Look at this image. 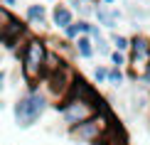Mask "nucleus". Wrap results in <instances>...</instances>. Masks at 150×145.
<instances>
[{"label":"nucleus","instance_id":"nucleus-1","mask_svg":"<svg viewBox=\"0 0 150 145\" xmlns=\"http://www.w3.org/2000/svg\"><path fill=\"white\" fill-rule=\"evenodd\" d=\"M49 96L40 89V84H30V91H25L17 96V101L12 103V116H15L17 128L27 130L32 125L40 123V118L45 116V111L49 108Z\"/></svg>","mask_w":150,"mask_h":145},{"label":"nucleus","instance_id":"nucleus-2","mask_svg":"<svg viewBox=\"0 0 150 145\" xmlns=\"http://www.w3.org/2000/svg\"><path fill=\"white\" fill-rule=\"evenodd\" d=\"M47 52H49L47 40H42V37H37V35H30L27 40H25V45L17 49L20 71H22V79L27 81V84H37V81L45 79Z\"/></svg>","mask_w":150,"mask_h":145},{"label":"nucleus","instance_id":"nucleus-3","mask_svg":"<svg viewBox=\"0 0 150 145\" xmlns=\"http://www.w3.org/2000/svg\"><path fill=\"white\" fill-rule=\"evenodd\" d=\"M111 123H113L111 113L101 111V113H96V116H91L89 121L69 128V138H71V143H76V145H98L103 140L106 130L111 128Z\"/></svg>","mask_w":150,"mask_h":145},{"label":"nucleus","instance_id":"nucleus-4","mask_svg":"<svg viewBox=\"0 0 150 145\" xmlns=\"http://www.w3.org/2000/svg\"><path fill=\"white\" fill-rule=\"evenodd\" d=\"M54 106V111H59V116H62V123L67 125V130L74 128V125H79V123H84V121H89L91 116H96V106H91L89 101H84V98H79V96H67L62 103H52Z\"/></svg>","mask_w":150,"mask_h":145},{"label":"nucleus","instance_id":"nucleus-5","mask_svg":"<svg viewBox=\"0 0 150 145\" xmlns=\"http://www.w3.org/2000/svg\"><path fill=\"white\" fill-rule=\"evenodd\" d=\"M74 79H76V71L71 69L69 62H67L59 71L47 74V76L42 79V86H45V93L49 96V101H52V103H62V101L71 93Z\"/></svg>","mask_w":150,"mask_h":145},{"label":"nucleus","instance_id":"nucleus-6","mask_svg":"<svg viewBox=\"0 0 150 145\" xmlns=\"http://www.w3.org/2000/svg\"><path fill=\"white\" fill-rule=\"evenodd\" d=\"M150 66V37L133 35L130 37V52H128V76L143 79Z\"/></svg>","mask_w":150,"mask_h":145},{"label":"nucleus","instance_id":"nucleus-7","mask_svg":"<svg viewBox=\"0 0 150 145\" xmlns=\"http://www.w3.org/2000/svg\"><path fill=\"white\" fill-rule=\"evenodd\" d=\"M27 27H30V25L20 22L15 15H12L8 22L0 25V47H3V49H12V52H17V49L25 45V40L30 37V35H27Z\"/></svg>","mask_w":150,"mask_h":145},{"label":"nucleus","instance_id":"nucleus-8","mask_svg":"<svg viewBox=\"0 0 150 145\" xmlns=\"http://www.w3.org/2000/svg\"><path fill=\"white\" fill-rule=\"evenodd\" d=\"M98 20V25L106 30H116L118 27V22L123 20V12L118 10V8H111V5H106V3H98L96 5V15H93Z\"/></svg>","mask_w":150,"mask_h":145},{"label":"nucleus","instance_id":"nucleus-9","mask_svg":"<svg viewBox=\"0 0 150 145\" xmlns=\"http://www.w3.org/2000/svg\"><path fill=\"white\" fill-rule=\"evenodd\" d=\"M71 22H74V10L69 5H64V3H57L52 8V25L57 30H67Z\"/></svg>","mask_w":150,"mask_h":145},{"label":"nucleus","instance_id":"nucleus-10","mask_svg":"<svg viewBox=\"0 0 150 145\" xmlns=\"http://www.w3.org/2000/svg\"><path fill=\"white\" fill-rule=\"evenodd\" d=\"M25 22H27L30 27H47V8L40 5V3L27 5V10H25Z\"/></svg>","mask_w":150,"mask_h":145},{"label":"nucleus","instance_id":"nucleus-11","mask_svg":"<svg viewBox=\"0 0 150 145\" xmlns=\"http://www.w3.org/2000/svg\"><path fill=\"white\" fill-rule=\"evenodd\" d=\"M91 40H93V47H96V54H98V57H111L113 45H111V42L103 37L101 25H93V27H91Z\"/></svg>","mask_w":150,"mask_h":145},{"label":"nucleus","instance_id":"nucleus-12","mask_svg":"<svg viewBox=\"0 0 150 145\" xmlns=\"http://www.w3.org/2000/svg\"><path fill=\"white\" fill-rule=\"evenodd\" d=\"M74 52H76L79 59H93V54H96V47H93L91 35H79V40L74 42Z\"/></svg>","mask_w":150,"mask_h":145},{"label":"nucleus","instance_id":"nucleus-13","mask_svg":"<svg viewBox=\"0 0 150 145\" xmlns=\"http://www.w3.org/2000/svg\"><path fill=\"white\" fill-rule=\"evenodd\" d=\"M64 64H67V57H62L57 49H49V52H47V62H45V76H47V74L59 71Z\"/></svg>","mask_w":150,"mask_h":145},{"label":"nucleus","instance_id":"nucleus-14","mask_svg":"<svg viewBox=\"0 0 150 145\" xmlns=\"http://www.w3.org/2000/svg\"><path fill=\"white\" fill-rule=\"evenodd\" d=\"M69 5L74 10L79 12L81 17H91V15H96V0H69Z\"/></svg>","mask_w":150,"mask_h":145},{"label":"nucleus","instance_id":"nucleus-15","mask_svg":"<svg viewBox=\"0 0 150 145\" xmlns=\"http://www.w3.org/2000/svg\"><path fill=\"white\" fill-rule=\"evenodd\" d=\"M111 45H113V49H118V52H130V37L113 32L111 35Z\"/></svg>","mask_w":150,"mask_h":145},{"label":"nucleus","instance_id":"nucleus-16","mask_svg":"<svg viewBox=\"0 0 150 145\" xmlns=\"http://www.w3.org/2000/svg\"><path fill=\"white\" fill-rule=\"evenodd\" d=\"M108 69H111V66H103V64L93 66V71H91L93 84H108Z\"/></svg>","mask_w":150,"mask_h":145},{"label":"nucleus","instance_id":"nucleus-17","mask_svg":"<svg viewBox=\"0 0 150 145\" xmlns=\"http://www.w3.org/2000/svg\"><path fill=\"white\" fill-rule=\"evenodd\" d=\"M123 81H126L123 69H121V66H111V69H108V84H111V86H121Z\"/></svg>","mask_w":150,"mask_h":145},{"label":"nucleus","instance_id":"nucleus-18","mask_svg":"<svg viewBox=\"0 0 150 145\" xmlns=\"http://www.w3.org/2000/svg\"><path fill=\"white\" fill-rule=\"evenodd\" d=\"M62 32H64V40H69V42H76V40H79V35H81V30H79V22L74 20V22L69 25V27H67V30H62Z\"/></svg>","mask_w":150,"mask_h":145},{"label":"nucleus","instance_id":"nucleus-19","mask_svg":"<svg viewBox=\"0 0 150 145\" xmlns=\"http://www.w3.org/2000/svg\"><path fill=\"white\" fill-rule=\"evenodd\" d=\"M108 59H111V64H113V66H128V59H126V52H118V49H113V52H111V57H108Z\"/></svg>","mask_w":150,"mask_h":145},{"label":"nucleus","instance_id":"nucleus-20","mask_svg":"<svg viewBox=\"0 0 150 145\" xmlns=\"http://www.w3.org/2000/svg\"><path fill=\"white\" fill-rule=\"evenodd\" d=\"M128 12H130V17H133V20H145V17L150 15V10H143L140 5H138V8H135V5H130Z\"/></svg>","mask_w":150,"mask_h":145},{"label":"nucleus","instance_id":"nucleus-21","mask_svg":"<svg viewBox=\"0 0 150 145\" xmlns=\"http://www.w3.org/2000/svg\"><path fill=\"white\" fill-rule=\"evenodd\" d=\"M5 79H8V74H5V71H3V69H0V91H3V89H5Z\"/></svg>","mask_w":150,"mask_h":145},{"label":"nucleus","instance_id":"nucleus-22","mask_svg":"<svg viewBox=\"0 0 150 145\" xmlns=\"http://www.w3.org/2000/svg\"><path fill=\"white\" fill-rule=\"evenodd\" d=\"M3 5H8V8H15V5H17V0H3Z\"/></svg>","mask_w":150,"mask_h":145},{"label":"nucleus","instance_id":"nucleus-23","mask_svg":"<svg viewBox=\"0 0 150 145\" xmlns=\"http://www.w3.org/2000/svg\"><path fill=\"white\" fill-rule=\"evenodd\" d=\"M143 81H145V84L150 86V66H148V71H145V76H143Z\"/></svg>","mask_w":150,"mask_h":145},{"label":"nucleus","instance_id":"nucleus-24","mask_svg":"<svg viewBox=\"0 0 150 145\" xmlns=\"http://www.w3.org/2000/svg\"><path fill=\"white\" fill-rule=\"evenodd\" d=\"M98 3H106V5H113L116 0H98Z\"/></svg>","mask_w":150,"mask_h":145},{"label":"nucleus","instance_id":"nucleus-25","mask_svg":"<svg viewBox=\"0 0 150 145\" xmlns=\"http://www.w3.org/2000/svg\"><path fill=\"white\" fill-rule=\"evenodd\" d=\"M47 3H54V0H47Z\"/></svg>","mask_w":150,"mask_h":145},{"label":"nucleus","instance_id":"nucleus-26","mask_svg":"<svg viewBox=\"0 0 150 145\" xmlns=\"http://www.w3.org/2000/svg\"><path fill=\"white\" fill-rule=\"evenodd\" d=\"M148 128H150V123H148Z\"/></svg>","mask_w":150,"mask_h":145}]
</instances>
